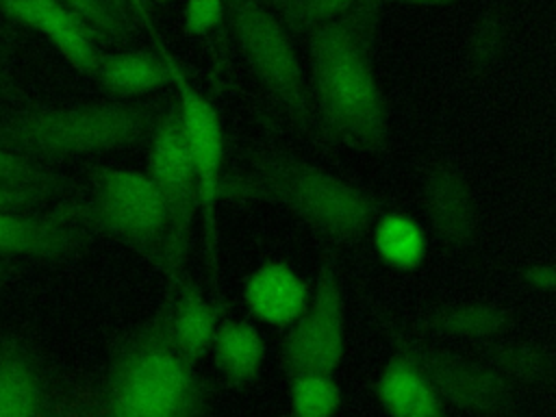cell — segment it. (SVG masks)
I'll list each match as a JSON object with an SVG mask.
<instances>
[{"mask_svg":"<svg viewBox=\"0 0 556 417\" xmlns=\"http://www.w3.org/2000/svg\"><path fill=\"white\" fill-rule=\"evenodd\" d=\"M374 17L352 11L306 35L308 89L321 137L382 154L391 119L371 61Z\"/></svg>","mask_w":556,"mask_h":417,"instance_id":"1","label":"cell"},{"mask_svg":"<svg viewBox=\"0 0 556 417\" xmlns=\"http://www.w3.org/2000/svg\"><path fill=\"white\" fill-rule=\"evenodd\" d=\"M222 200L258 202L287 211L328 243L345 245L367 237L382 202L345 176L280 150L252 152L224 174Z\"/></svg>","mask_w":556,"mask_h":417,"instance_id":"2","label":"cell"},{"mask_svg":"<svg viewBox=\"0 0 556 417\" xmlns=\"http://www.w3.org/2000/svg\"><path fill=\"white\" fill-rule=\"evenodd\" d=\"M100 417H195L204 384L195 363L172 341L167 300L113 348L100 397Z\"/></svg>","mask_w":556,"mask_h":417,"instance_id":"3","label":"cell"},{"mask_svg":"<svg viewBox=\"0 0 556 417\" xmlns=\"http://www.w3.org/2000/svg\"><path fill=\"white\" fill-rule=\"evenodd\" d=\"M161 111L139 100L26 109L0 119V143L39 163L117 152L146 143Z\"/></svg>","mask_w":556,"mask_h":417,"instance_id":"4","label":"cell"},{"mask_svg":"<svg viewBox=\"0 0 556 417\" xmlns=\"http://www.w3.org/2000/svg\"><path fill=\"white\" fill-rule=\"evenodd\" d=\"M91 193L72 200L76 217L91 235L111 237L141 254L159 271L167 256V213L146 172L135 167H91Z\"/></svg>","mask_w":556,"mask_h":417,"instance_id":"5","label":"cell"},{"mask_svg":"<svg viewBox=\"0 0 556 417\" xmlns=\"http://www.w3.org/2000/svg\"><path fill=\"white\" fill-rule=\"evenodd\" d=\"M230 33L261 87L280 104L287 117L308 135H321L306 67L291 30L265 0H224Z\"/></svg>","mask_w":556,"mask_h":417,"instance_id":"6","label":"cell"},{"mask_svg":"<svg viewBox=\"0 0 556 417\" xmlns=\"http://www.w3.org/2000/svg\"><path fill=\"white\" fill-rule=\"evenodd\" d=\"M172 87L176 89L174 106L198 187V217L202 222L206 263L213 269V280H217V204L222 202L226 161L224 124L215 104L189 83L176 59L172 63Z\"/></svg>","mask_w":556,"mask_h":417,"instance_id":"7","label":"cell"},{"mask_svg":"<svg viewBox=\"0 0 556 417\" xmlns=\"http://www.w3.org/2000/svg\"><path fill=\"white\" fill-rule=\"evenodd\" d=\"M146 143V174L156 187L167 213V256L163 274L176 285L185 276L191 228L198 217V187L174 104L161 111Z\"/></svg>","mask_w":556,"mask_h":417,"instance_id":"8","label":"cell"},{"mask_svg":"<svg viewBox=\"0 0 556 417\" xmlns=\"http://www.w3.org/2000/svg\"><path fill=\"white\" fill-rule=\"evenodd\" d=\"M348 315L334 254H324L302 315L287 328L280 361L291 376L334 374L345 356Z\"/></svg>","mask_w":556,"mask_h":417,"instance_id":"9","label":"cell"},{"mask_svg":"<svg viewBox=\"0 0 556 417\" xmlns=\"http://www.w3.org/2000/svg\"><path fill=\"white\" fill-rule=\"evenodd\" d=\"M426 376L443 406L495 415L513 400V387L482 358H467L417 339H400L397 348Z\"/></svg>","mask_w":556,"mask_h":417,"instance_id":"10","label":"cell"},{"mask_svg":"<svg viewBox=\"0 0 556 417\" xmlns=\"http://www.w3.org/2000/svg\"><path fill=\"white\" fill-rule=\"evenodd\" d=\"M91 230L76 217L72 200L46 213H0V258H35L61 263L78 256Z\"/></svg>","mask_w":556,"mask_h":417,"instance_id":"11","label":"cell"},{"mask_svg":"<svg viewBox=\"0 0 556 417\" xmlns=\"http://www.w3.org/2000/svg\"><path fill=\"white\" fill-rule=\"evenodd\" d=\"M426 228L454 252L471 250L482 230L480 206L467 176L450 163H432L421 180Z\"/></svg>","mask_w":556,"mask_h":417,"instance_id":"12","label":"cell"},{"mask_svg":"<svg viewBox=\"0 0 556 417\" xmlns=\"http://www.w3.org/2000/svg\"><path fill=\"white\" fill-rule=\"evenodd\" d=\"M0 13L35 30L80 74L93 76L102 54L96 33L59 0H0Z\"/></svg>","mask_w":556,"mask_h":417,"instance_id":"13","label":"cell"},{"mask_svg":"<svg viewBox=\"0 0 556 417\" xmlns=\"http://www.w3.org/2000/svg\"><path fill=\"white\" fill-rule=\"evenodd\" d=\"M241 298L254 324L287 330L306 308L311 282L289 261L269 258L250 271Z\"/></svg>","mask_w":556,"mask_h":417,"instance_id":"14","label":"cell"},{"mask_svg":"<svg viewBox=\"0 0 556 417\" xmlns=\"http://www.w3.org/2000/svg\"><path fill=\"white\" fill-rule=\"evenodd\" d=\"M48 387L37 350L22 337L0 339V417H46Z\"/></svg>","mask_w":556,"mask_h":417,"instance_id":"15","label":"cell"},{"mask_svg":"<svg viewBox=\"0 0 556 417\" xmlns=\"http://www.w3.org/2000/svg\"><path fill=\"white\" fill-rule=\"evenodd\" d=\"M172 52L156 41L154 52H102L93 78L113 100H141L172 87Z\"/></svg>","mask_w":556,"mask_h":417,"instance_id":"16","label":"cell"},{"mask_svg":"<svg viewBox=\"0 0 556 417\" xmlns=\"http://www.w3.org/2000/svg\"><path fill=\"white\" fill-rule=\"evenodd\" d=\"M165 300L169 334L178 352L191 363L208 356L215 330L224 319V306L206 298L189 276L172 285V293Z\"/></svg>","mask_w":556,"mask_h":417,"instance_id":"17","label":"cell"},{"mask_svg":"<svg viewBox=\"0 0 556 417\" xmlns=\"http://www.w3.org/2000/svg\"><path fill=\"white\" fill-rule=\"evenodd\" d=\"M374 393L387 417H439L445 413L421 369L400 350L380 369Z\"/></svg>","mask_w":556,"mask_h":417,"instance_id":"18","label":"cell"},{"mask_svg":"<svg viewBox=\"0 0 556 417\" xmlns=\"http://www.w3.org/2000/svg\"><path fill=\"white\" fill-rule=\"evenodd\" d=\"M513 321V313L489 300H454L443 302L424 313L417 326L458 341H493L502 337Z\"/></svg>","mask_w":556,"mask_h":417,"instance_id":"19","label":"cell"},{"mask_svg":"<svg viewBox=\"0 0 556 417\" xmlns=\"http://www.w3.org/2000/svg\"><path fill=\"white\" fill-rule=\"evenodd\" d=\"M211 361L219 378L232 387L250 384L258 378L265 363V339L258 324L241 317L219 321L208 348Z\"/></svg>","mask_w":556,"mask_h":417,"instance_id":"20","label":"cell"},{"mask_svg":"<svg viewBox=\"0 0 556 417\" xmlns=\"http://www.w3.org/2000/svg\"><path fill=\"white\" fill-rule=\"evenodd\" d=\"M367 237L378 261L389 269L415 271L428 258V228L406 211H380Z\"/></svg>","mask_w":556,"mask_h":417,"instance_id":"21","label":"cell"},{"mask_svg":"<svg viewBox=\"0 0 556 417\" xmlns=\"http://www.w3.org/2000/svg\"><path fill=\"white\" fill-rule=\"evenodd\" d=\"M482 361L510 387L541 384L552 374V356L528 341H500L486 350Z\"/></svg>","mask_w":556,"mask_h":417,"instance_id":"22","label":"cell"},{"mask_svg":"<svg viewBox=\"0 0 556 417\" xmlns=\"http://www.w3.org/2000/svg\"><path fill=\"white\" fill-rule=\"evenodd\" d=\"M343 393L334 374H300L289 378V408L293 417H337Z\"/></svg>","mask_w":556,"mask_h":417,"instance_id":"23","label":"cell"},{"mask_svg":"<svg viewBox=\"0 0 556 417\" xmlns=\"http://www.w3.org/2000/svg\"><path fill=\"white\" fill-rule=\"evenodd\" d=\"M0 182L17 187H39L48 189L61 198L70 195L74 180L35 159L17 154L0 143Z\"/></svg>","mask_w":556,"mask_h":417,"instance_id":"24","label":"cell"},{"mask_svg":"<svg viewBox=\"0 0 556 417\" xmlns=\"http://www.w3.org/2000/svg\"><path fill=\"white\" fill-rule=\"evenodd\" d=\"M291 33L311 28L352 13L361 0H265Z\"/></svg>","mask_w":556,"mask_h":417,"instance_id":"25","label":"cell"},{"mask_svg":"<svg viewBox=\"0 0 556 417\" xmlns=\"http://www.w3.org/2000/svg\"><path fill=\"white\" fill-rule=\"evenodd\" d=\"M76 13L98 39H119L128 33L130 20L111 0H59Z\"/></svg>","mask_w":556,"mask_h":417,"instance_id":"26","label":"cell"},{"mask_svg":"<svg viewBox=\"0 0 556 417\" xmlns=\"http://www.w3.org/2000/svg\"><path fill=\"white\" fill-rule=\"evenodd\" d=\"M226 22L224 0H182V28L187 35L204 37Z\"/></svg>","mask_w":556,"mask_h":417,"instance_id":"27","label":"cell"},{"mask_svg":"<svg viewBox=\"0 0 556 417\" xmlns=\"http://www.w3.org/2000/svg\"><path fill=\"white\" fill-rule=\"evenodd\" d=\"M61 195L39 189V187H17V185H2L0 182V213H22L35 206H41L50 200Z\"/></svg>","mask_w":556,"mask_h":417,"instance_id":"28","label":"cell"},{"mask_svg":"<svg viewBox=\"0 0 556 417\" xmlns=\"http://www.w3.org/2000/svg\"><path fill=\"white\" fill-rule=\"evenodd\" d=\"M500 43H502V35H500V26L495 20H484L476 30H473V37H471V59L480 65L489 63L497 50H500Z\"/></svg>","mask_w":556,"mask_h":417,"instance_id":"29","label":"cell"},{"mask_svg":"<svg viewBox=\"0 0 556 417\" xmlns=\"http://www.w3.org/2000/svg\"><path fill=\"white\" fill-rule=\"evenodd\" d=\"M523 285L539 295H547L556 287V269L547 261H536L526 267L523 271Z\"/></svg>","mask_w":556,"mask_h":417,"instance_id":"30","label":"cell"},{"mask_svg":"<svg viewBox=\"0 0 556 417\" xmlns=\"http://www.w3.org/2000/svg\"><path fill=\"white\" fill-rule=\"evenodd\" d=\"M128 20H141V24H146L150 28L148 22V4L146 0H111Z\"/></svg>","mask_w":556,"mask_h":417,"instance_id":"31","label":"cell"},{"mask_svg":"<svg viewBox=\"0 0 556 417\" xmlns=\"http://www.w3.org/2000/svg\"><path fill=\"white\" fill-rule=\"evenodd\" d=\"M11 271H13L11 258H0V293H2L4 285H7V280L11 278Z\"/></svg>","mask_w":556,"mask_h":417,"instance_id":"32","label":"cell"},{"mask_svg":"<svg viewBox=\"0 0 556 417\" xmlns=\"http://www.w3.org/2000/svg\"><path fill=\"white\" fill-rule=\"evenodd\" d=\"M397 2L415 4V7H439V4H445V2H450V0H397Z\"/></svg>","mask_w":556,"mask_h":417,"instance_id":"33","label":"cell"},{"mask_svg":"<svg viewBox=\"0 0 556 417\" xmlns=\"http://www.w3.org/2000/svg\"><path fill=\"white\" fill-rule=\"evenodd\" d=\"M7 93H11V85H9L7 72H4L2 65H0V96H7Z\"/></svg>","mask_w":556,"mask_h":417,"instance_id":"34","label":"cell"},{"mask_svg":"<svg viewBox=\"0 0 556 417\" xmlns=\"http://www.w3.org/2000/svg\"><path fill=\"white\" fill-rule=\"evenodd\" d=\"M148 2H156V4H167V2H182V0H146V4Z\"/></svg>","mask_w":556,"mask_h":417,"instance_id":"35","label":"cell"},{"mask_svg":"<svg viewBox=\"0 0 556 417\" xmlns=\"http://www.w3.org/2000/svg\"><path fill=\"white\" fill-rule=\"evenodd\" d=\"M439 417H447V413H443V415H439Z\"/></svg>","mask_w":556,"mask_h":417,"instance_id":"36","label":"cell"},{"mask_svg":"<svg viewBox=\"0 0 556 417\" xmlns=\"http://www.w3.org/2000/svg\"><path fill=\"white\" fill-rule=\"evenodd\" d=\"M0 113H2V109H0Z\"/></svg>","mask_w":556,"mask_h":417,"instance_id":"37","label":"cell"}]
</instances>
